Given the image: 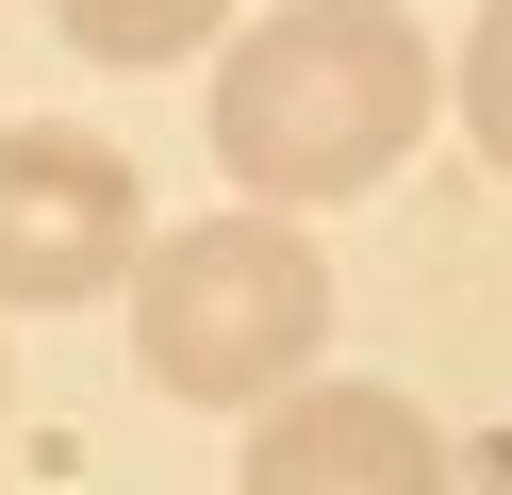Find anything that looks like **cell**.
Masks as SVG:
<instances>
[{
	"label": "cell",
	"instance_id": "cell-1",
	"mask_svg": "<svg viewBox=\"0 0 512 495\" xmlns=\"http://www.w3.org/2000/svg\"><path fill=\"white\" fill-rule=\"evenodd\" d=\"M430 132V33L397 0H281L232 66H215V165L265 215H331L380 198Z\"/></svg>",
	"mask_w": 512,
	"mask_h": 495
},
{
	"label": "cell",
	"instance_id": "cell-2",
	"mask_svg": "<svg viewBox=\"0 0 512 495\" xmlns=\"http://www.w3.org/2000/svg\"><path fill=\"white\" fill-rule=\"evenodd\" d=\"M116 297H133L149 380L199 396V413H248V396H281L314 347H331V264H314L298 215H199V231H149Z\"/></svg>",
	"mask_w": 512,
	"mask_h": 495
},
{
	"label": "cell",
	"instance_id": "cell-3",
	"mask_svg": "<svg viewBox=\"0 0 512 495\" xmlns=\"http://www.w3.org/2000/svg\"><path fill=\"white\" fill-rule=\"evenodd\" d=\"M149 248V198L100 132H0V314H83Z\"/></svg>",
	"mask_w": 512,
	"mask_h": 495
},
{
	"label": "cell",
	"instance_id": "cell-4",
	"mask_svg": "<svg viewBox=\"0 0 512 495\" xmlns=\"http://www.w3.org/2000/svg\"><path fill=\"white\" fill-rule=\"evenodd\" d=\"M248 495H463L430 446V413L380 380H281V413L248 429Z\"/></svg>",
	"mask_w": 512,
	"mask_h": 495
},
{
	"label": "cell",
	"instance_id": "cell-5",
	"mask_svg": "<svg viewBox=\"0 0 512 495\" xmlns=\"http://www.w3.org/2000/svg\"><path fill=\"white\" fill-rule=\"evenodd\" d=\"M50 17H67L83 66H182V50H215L232 0H50Z\"/></svg>",
	"mask_w": 512,
	"mask_h": 495
},
{
	"label": "cell",
	"instance_id": "cell-6",
	"mask_svg": "<svg viewBox=\"0 0 512 495\" xmlns=\"http://www.w3.org/2000/svg\"><path fill=\"white\" fill-rule=\"evenodd\" d=\"M463 132H479V165H512V0H479V33H463Z\"/></svg>",
	"mask_w": 512,
	"mask_h": 495
},
{
	"label": "cell",
	"instance_id": "cell-7",
	"mask_svg": "<svg viewBox=\"0 0 512 495\" xmlns=\"http://www.w3.org/2000/svg\"><path fill=\"white\" fill-rule=\"evenodd\" d=\"M0 396H17V380H0Z\"/></svg>",
	"mask_w": 512,
	"mask_h": 495
}]
</instances>
